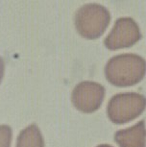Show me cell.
<instances>
[{"mask_svg": "<svg viewBox=\"0 0 146 147\" xmlns=\"http://www.w3.org/2000/svg\"><path fill=\"white\" fill-rule=\"evenodd\" d=\"M98 147H111V146H108V145H101V146H98Z\"/></svg>", "mask_w": 146, "mask_h": 147, "instance_id": "30bf717a", "label": "cell"}, {"mask_svg": "<svg viewBox=\"0 0 146 147\" xmlns=\"http://www.w3.org/2000/svg\"><path fill=\"white\" fill-rule=\"evenodd\" d=\"M4 71H5V62L3 58L0 56V83H1L2 78L4 76Z\"/></svg>", "mask_w": 146, "mask_h": 147, "instance_id": "9c48e42d", "label": "cell"}, {"mask_svg": "<svg viewBox=\"0 0 146 147\" xmlns=\"http://www.w3.org/2000/svg\"><path fill=\"white\" fill-rule=\"evenodd\" d=\"M16 147H44L42 135L36 124H31L19 133Z\"/></svg>", "mask_w": 146, "mask_h": 147, "instance_id": "52a82bcc", "label": "cell"}, {"mask_svg": "<svg viewBox=\"0 0 146 147\" xmlns=\"http://www.w3.org/2000/svg\"><path fill=\"white\" fill-rule=\"evenodd\" d=\"M145 137L144 120H140L132 128L117 132L114 140L120 147H145Z\"/></svg>", "mask_w": 146, "mask_h": 147, "instance_id": "8992f818", "label": "cell"}, {"mask_svg": "<svg viewBox=\"0 0 146 147\" xmlns=\"http://www.w3.org/2000/svg\"><path fill=\"white\" fill-rule=\"evenodd\" d=\"M105 96V88L95 82L84 81L74 88L71 100L77 109L92 113L101 106Z\"/></svg>", "mask_w": 146, "mask_h": 147, "instance_id": "5b68a950", "label": "cell"}, {"mask_svg": "<svg viewBox=\"0 0 146 147\" xmlns=\"http://www.w3.org/2000/svg\"><path fill=\"white\" fill-rule=\"evenodd\" d=\"M146 107V97L137 92L118 93L110 100L107 112L114 123L122 124L139 116Z\"/></svg>", "mask_w": 146, "mask_h": 147, "instance_id": "3957f363", "label": "cell"}, {"mask_svg": "<svg viewBox=\"0 0 146 147\" xmlns=\"http://www.w3.org/2000/svg\"><path fill=\"white\" fill-rule=\"evenodd\" d=\"M13 130L8 125H0V147H11Z\"/></svg>", "mask_w": 146, "mask_h": 147, "instance_id": "ba28073f", "label": "cell"}, {"mask_svg": "<svg viewBox=\"0 0 146 147\" xmlns=\"http://www.w3.org/2000/svg\"><path fill=\"white\" fill-rule=\"evenodd\" d=\"M141 37L139 25L133 18H121L115 22L112 32L104 40V44L111 50L126 48L134 45Z\"/></svg>", "mask_w": 146, "mask_h": 147, "instance_id": "277c9868", "label": "cell"}, {"mask_svg": "<svg viewBox=\"0 0 146 147\" xmlns=\"http://www.w3.org/2000/svg\"><path fill=\"white\" fill-rule=\"evenodd\" d=\"M146 73V62L137 54L112 57L105 66L106 79L116 87H130L140 82Z\"/></svg>", "mask_w": 146, "mask_h": 147, "instance_id": "6da1fadb", "label": "cell"}, {"mask_svg": "<svg viewBox=\"0 0 146 147\" xmlns=\"http://www.w3.org/2000/svg\"><path fill=\"white\" fill-rule=\"evenodd\" d=\"M111 16L104 6L87 4L79 8L75 15V26L82 37L95 40L105 32Z\"/></svg>", "mask_w": 146, "mask_h": 147, "instance_id": "7a4b0ae2", "label": "cell"}]
</instances>
